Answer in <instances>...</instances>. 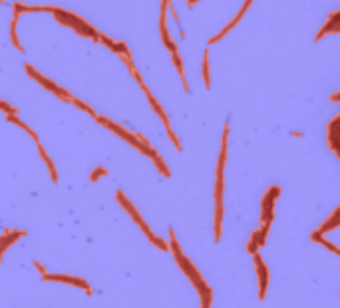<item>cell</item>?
Returning <instances> with one entry per match:
<instances>
[{"instance_id": "6da1fadb", "label": "cell", "mask_w": 340, "mask_h": 308, "mask_svg": "<svg viewBox=\"0 0 340 308\" xmlns=\"http://www.w3.org/2000/svg\"><path fill=\"white\" fill-rule=\"evenodd\" d=\"M169 251H171V255H173V258H175V262H177V266L183 270V274L191 280V284L197 288V292H199V296H201V300L205 302V304H211V298H213V292H211V288H209V284L203 280V276H201V272L195 268V264L183 255V251H181V247H179V243H177V239H175V233H173V229H169Z\"/></svg>"}, {"instance_id": "7a4b0ae2", "label": "cell", "mask_w": 340, "mask_h": 308, "mask_svg": "<svg viewBox=\"0 0 340 308\" xmlns=\"http://www.w3.org/2000/svg\"><path fill=\"white\" fill-rule=\"evenodd\" d=\"M227 141H229V123H225L223 129V139H221V153H219V161H217V171H215V213H213V233L215 241L221 239V227H223V187H225V161H227Z\"/></svg>"}, {"instance_id": "3957f363", "label": "cell", "mask_w": 340, "mask_h": 308, "mask_svg": "<svg viewBox=\"0 0 340 308\" xmlns=\"http://www.w3.org/2000/svg\"><path fill=\"white\" fill-rule=\"evenodd\" d=\"M115 199H117V203H119V205L123 207V211H125V213H127V215H129V217H131V219L135 221V225H137V227H139V229H141V231H143V233L147 235V239H149V241H151V243H153L155 247H159L161 251H169V243H165V241H163L161 237H157V235H155V233H153V231L149 229V225H147V223L143 221V217L139 215V211H137V209L133 207V203H131V201H129V199H127V197L123 195V191H121V189L117 191Z\"/></svg>"}, {"instance_id": "277c9868", "label": "cell", "mask_w": 340, "mask_h": 308, "mask_svg": "<svg viewBox=\"0 0 340 308\" xmlns=\"http://www.w3.org/2000/svg\"><path fill=\"white\" fill-rule=\"evenodd\" d=\"M94 119H96V121H100L102 125H106V127H108L110 131H113L115 135H119L123 141H127V143H129L133 149H137L139 153H143V155H147V157H155V155H157V151H155L151 145H143V143L137 139V135H135V133L127 131L125 127L117 125L115 121H110V119H108V117H104V115H96Z\"/></svg>"}, {"instance_id": "5b68a950", "label": "cell", "mask_w": 340, "mask_h": 308, "mask_svg": "<svg viewBox=\"0 0 340 308\" xmlns=\"http://www.w3.org/2000/svg\"><path fill=\"white\" fill-rule=\"evenodd\" d=\"M281 187L279 185H271L267 191H265V195H263V199H261V225H265V223H273V217H275V203H277V199L281 197Z\"/></svg>"}, {"instance_id": "8992f818", "label": "cell", "mask_w": 340, "mask_h": 308, "mask_svg": "<svg viewBox=\"0 0 340 308\" xmlns=\"http://www.w3.org/2000/svg\"><path fill=\"white\" fill-rule=\"evenodd\" d=\"M326 143L330 151L340 159V113H336L326 125Z\"/></svg>"}, {"instance_id": "52a82bcc", "label": "cell", "mask_w": 340, "mask_h": 308, "mask_svg": "<svg viewBox=\"0 0 340 308\" xmlns=\"http://www.w3.org/2000/svg\"><path fill=\"white\" fill-rule=\"evenodd\" d=\"M26 72H28V76H30V78H34L36 82H40V84H42L46 90H50L52 94H56L60 100H68V102H72V100H74V96H70V94H68L64 88H60V86H58V84H54L52 80H46V78H44L42 74H38V72H36V70H34L30 64H26Z\"/></svg>"}, {"instance_id": "ba28073f", "label": "cell", "mask_w": 340, "mask_h": 308, "mask_svg": "<svg viewBox=\"0 0 340 308\" xmlns=\"http://www.w3.org/2000/svg\"><path fill=\"white\" fill-rule=\"evenodd\" d=\"M255 257V268H257V286H259V298L265 300L267 296V290H269V268H267V262L261 258L259 251L253 253Z\"/></svg>"}, {"instance_id": "9c48e42d", "label": "cell", "mask_w": 340, "mask_h": 308, "mask_svg": "<svg viewBox=\"0 0 340 308\" xmlns=\"http://www.w3.org/2000/svg\"><path fill=\"white\" fill-rule=\"evenodd\" d=\"M42 280H48V282H60V284H70V286H76V288H82L86 290V294L90 296L94 290L92 286L88 284V280L84 278H78V276H68V274H44Z\"/></svg>"}, {"instance_id": "30bf717a", "label": "cell", "mask_w": 340, "mask_h": 308, "mask_svg": "<svg viewBox=\"0 0 340 308\" xmlns=\"http://www.w3.org/2000/svg\"><path fill=\"white\" fill-rule=\"evenodd\" d=\"M330 34H340V10H336V12H332L326 20H324V24L320 26V30L316 32V42H320V40H324L326 36H330Z\"/></svg>"}, {"instance_id": "8fae6325", "label": "cell", "mask_w": 340, "mask_h": 308, "mask_svg": "<svg viewBox=\"0 0 340 308\" xmlns=\"http://www.w3.org/2000/svg\"><path fill=\"white\" fill-rule=\"evenodd\" d=\"M271 225L273 223H265V225H261L253 235H251V239H249V243H247V253H257L265 243H267V235H269V229H271Z\"/></svg>"}, {"instance_id": "7c38bea8", "label": "cell", "mask_w": 340, "mask_h": 308, "mask_svg": "<svg viewBox=\"0 0 340 308\" xmlns=\"http://www.w3.org/2000/svg\"><path fill=\"white\" fill-rule=\"evenodd\" d=\"M20 237H26V231H10V229H4V231H2V237H0V260H2L4 253H6Z\"/></svg>"}, {"instance_id": "4fadbf2b", "label": "cell", "mask_w": 340, "mask_h": 308, "mask_svg": "<svg viewBox=\"0 0 340 308\" xmlns=\"http://www.w3.org/2000/svg\"><path fill=\"white\" fill-rule=\"evenodd\" d=\"M336 227H340V205L332 211V215L320 225V229H318L316 233H318V235H324V233H330V231L336 229Z\"/></svg>"}, {"instance_id": "5bb4252c", "label": "cell", "mask_w": 340, "mask_h": 308, "mask_svg": "<svg viewBox=\"0 0 340 308\" xmlns=\"http://www.w3.org/2000/svg\"><path fill=\"white\" fill-rule=\"evenodd\" d=\"M38 151H40V157L44 159V163H46L48 171H50V177H52V181H54V183H58V173H56V167H54V163H52L50 155H48V153L44 151V147L40 145V141H38Z\"/></svg>"}, {"instance_id": "9a60e30c", "label": "cell", "mask_w": 340, "mask_h": 308, "mask_svg": "<svg viewBox=\"0 0 340 308\" xmlns=\"http://www.w3.org/2000/svg\"><path fill=\"white\" fill-rule=\"evenodd\" d=\"M310 239H312V241H314V243H318V245H322V247H324V249H328V251H332V253H334V255H336V257H340V249H338V247H336V245H332V243H330V241H326V239H322V235H318V233H316V231H314V233H312V235H310Z\"/></svg>"}, {"instance_id": "2e32d148", "label": "cell", "mask_w": 340, "mask_h": 308, "mask_svg": "<svg viewBox=\"0 0 340 308\" xmlns=\"http://www.w3.org/2000/svg\"><path fill=\"white\" fill-rule=\"evenodd\" d=\"M203 82H205V88H211V70H209V52L205 50L203 54Z\"/></svg>"}, {"instance_id": "e0dca14e", "label": "cell", "mask_w": 340, "mask_h": 308, "mask_svg": "<svg viewBox=\"0 0 340 308\" xmlns=\"http://www.w3.org/2000/svg\"><path fill=\"white\" fill-rule=\"evenodd\" d=\"M151 159H153V163H155L157 171H159L163 177H169V175H171V173H169V169H167V165H165V161H163V157L159 155V153H157L155 157H151Z\"/></svg>"}, {"instance_id": "ac0fdd59", "label": "cell", "mask_w": 340, "mask_h": 308, "mask_svg": "<svg viewBox=\"0 0 340 308\" xmlns=\"http://www.w3.org/2000/svg\"><path fill=\"white\" fill-rule=\"evenodd\" d=\"M108 175V169H104V167H98V169H94L92 171V175H90V181L92 183H96L98 179H102V177H106Z\"/></svg>"}, {"instance_id": "d6986e66", "label": "cell", "mask_w": 340, "mask_h": 308, "mask_svg": "<svg viewBox=\"0 0 340 308\" xmlns=\"http://www.w3.org/2000/svg\"><path fill=\"white\" fill-rule=\"evenodd\" d=\"M0 109H4L8 115H16L18 113V109L14 107V105H8L6 102H2V100H0Z\"/></svg>"}, {"instance_id": "ffe728a7", "label": "cell", "mask_w": 340, "mask_h": 308, "mask_svg": "<svg viewBox=\"0 0 340 308\" xmlns=\"http://www.w3.org/2000/svg\"><path fill=\"white\" fill-rule=\"evenodd\" d=\"M330 102H332V103H340V90L334 92V94H330Z\"/></svg>"}, {"instance_id": "44dd1931", "label": "cell", "mask_w": 340, "mask_h": 308, "mask_svg": "<svg viewBox=\"0 0 340 308\" xmlns=\"http://www.w3.org/2000/svg\"><path fill=\"white\" fill-rule=\"evenodd\" d=\"M32 264H34V266H36V268H38V270H40V274H42V276H44V274H46V268H44V266H42V264H40V262H38V260H34V262H32Z\"/></svg>"}, {"instance_id": "7402d4cb", "label": "cell", "mask_w": 340, "mask_h": 308, "mask_svg": "<svg viewBox=\"0 0 340 308\" xmlns=\"http://www.w3.org/2000/svg\"><path fill=\"white\" fill-rule=\"evenodd\" d=\"M197 2H199V0H187V4H189V6H193V4H197Z\"/></svg>"}, {"instance_id": "603a6c76", "label": "cell", "mask_w": 340, "mask_h": 308, "mask_svg": "<svg viewBox=\"0 0 340 308\" xmlns=\"http://www.w3.org/2000/svg\"><path fill=\"white\" fill-rule=\"evenodd\" d=\"M201 308H211V304H205V302H201Z\"/></svg>"}]
</instances>
